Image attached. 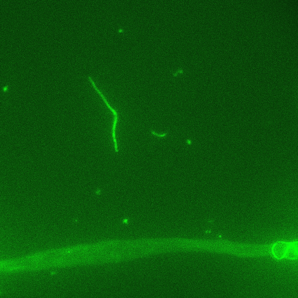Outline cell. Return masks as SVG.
Wrapping results in <instances>:
<instances>
[{
  "mask_svg": "<svg viewBox=\"0 0 298 298\" xmlns=\"http://www.w3.org/2000/svg\"><path fill=\"white\" fill-rule=\"evenodd\" d=\"M108 108L112 112L114 116V121L112 128V137L114 142V148L116 152H118V150L117 148V143L115 137V131L116 124L118 121V113L116 110L114 108L111 106L108 107Z\"/></svg>",
  "mask_w": 298,
  "mask_h": 298,
  "instance_id": "cell-3",
  "label": "cell"
},
{
  "mask_svg": "<svg viewBox=\"0 0 298 298\" xmlns=\"http://www.w3.org/2000/svg\"><path fill=\"white\" fill-rule=\"evenodd\" d=\"M151 133L154 135H155L159 137H163L165 136L167 134V133H166L161 134H158L157 133H156V132H155L154 131H151Z\"/></svg>",
  "mask_w": 298,
  "mask_h": 298,
  "instance_id": "cell-4",
  "label": "cell"
},
{
  "mask_svg": "<svg viewBox=\"0 0 298 298\" xmlns=\"http://www.w3.org/2000/svg\"><path fill=\"white\" fill-rule=\"evenodd\" d=\"M290 259H297L298 257L297 242H295L290 244L285 256Z\"/></svg>",
  "mask_w": 298,
  "mask_h": 298,
  "instance_id": "cell-2",
  "label": "cell"
},
{
  "mask_svg": "<svg viewBox=\"0 0 298 298\" xmlns=\"http://www.w3.org/2000/svg\"><path fill=\"white\" fill-rule=\"evenodd\" d=\"M290 244L286 242L279 241L274 244L272 247V250L275 257L280 259L285 257Z\"/></svg>",
  "mask_w": 298,
  "mask_h": 298,
  "instance_id": "cell-1",
  "label": "cell"
}]
</instances>
